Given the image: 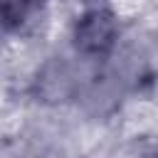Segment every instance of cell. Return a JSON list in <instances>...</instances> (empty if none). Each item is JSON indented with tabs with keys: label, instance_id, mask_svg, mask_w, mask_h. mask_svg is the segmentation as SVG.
I'll return each instance as SVG.
<instances>
[{
	"label": "cell",
	"instance_id": "6da1fadb",
	"mask_svg": "<svg viewBox=\"0 0 158 158\" xmlns=\"http://www.w3.org/2000/svg\"><path fill=\"white\" fill-rule=\"evenodd\" d=\"M116 20L111 12L106 10H94L89 15H84L77 25V32H74V40H77V47L86 54H104L114 40H116Z\"/></svg>",
	"mask_w": 158,
	"mask_h": 158
}]
</instances>
